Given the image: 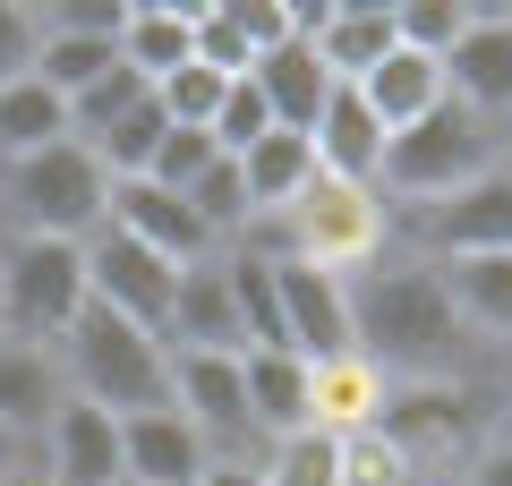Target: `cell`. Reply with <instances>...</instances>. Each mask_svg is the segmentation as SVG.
Wrapping results in <instances>:
<instances>
[{"label":"cell","mask_w":512,"mask_h":486,"mask_svg":"<svg viewBox=\"0 0 512 486\" xmlns=\"http://www.w3.org/2000/svg\"><path fill=\"white\" fill-rule=\"evenodd\" d=\"M350 342H359V359L384 367V384H436L461 376V359H470V333H461L436 265L402 248L350 282Z\"/></svg>","instance_id":"obj_1"},{"label":"cell","mask_w":512,"mask_h":486,"mask_svg":"<svg viewBox=\"0 0 512 486\" xmlns=\"http://www.w3.org/2000/svg\"><path fill=\"white\" fill-rule=\"evenodd\" d=\"M239 248H265L282 265H308V273H333V282H359L367 265L393 256V205L359 180H325L316 171L274 222H256Z\"/></svg>","instance_id":"obj_2"},{"label":"cell","mask_w":512,"mask_h":486,"mask_svg":"<svg viewBox=\"0 0 512 486\" xmlns=\"http://www.w3.org/2000/svg\"><path fill=\"white\" fill-rule=\"evenodd\" d=\"M60 384H69V401H94L111 418L171 410V342L86 299V316L60 333Z\"/></svg>","instance_id":"obj_3"},{"label":"cell","mask_w":512,"mask_h":486,"mask_svg":"<svg viewBox=\"0 0 512 486\" xmlns=\"http://www.w3.org/2000/svg\"><path fill=\"white\" fill-rule=\"evenodd\" d=\"M376 435L419 469V486H453L461 469L487 452L495 435V393L470 376H436V384H393L384 393Z\"/></svg>","instance_id":"obj_4"},{"label":"cell","mask_w":512,"mask_h":486,"mask_svg":"<svg viewBox=\"0 0 512 486\" xmlns=\"http://www.w3.org/2000/svg\"><path fill=\"white\" fill-rule=\"evenodd\" d=\"M495 162H504V137H495L487 120H470L461 103H436L427 120H410V128L384 137L376 197L393 205V214H410V205H436V197H453V188L487 180Z\"/></svg>","instance_id":"obj_5"},{"label":"cell","mask_w":512,"mask_h":486,"mask_svg":"<svg viewBox=\"0 0 512 486\" xmlns=\"http://www.w3.org/2000/svg\"><path fill=\"white\" fill-rule=\"evenodd\" d=\"M0 214H9V231L77 239V248H86V239L103 231V214H111V180H103V162L77 137H60V145H43V154H26V162L0 171Z\"/></svg>","instance_id":"obj_6"},{"label":"cell","mask_w":512,"mask_h":486,"mask_svg":"<svg viewBox=\"0 0 512 486\" xmlns=\"http://www.w3.org/2000/svg\"><path fill=\"white\" fill-rule=\"evenodd\" d=\"M77 316H86V248L77 239L0 231V333L60 342Z\"/></svg>","instance_id":"obj_7"},{"label":"cell","mask_w":512,"mask_h":486,"mask_svg":"<svg viewBox=\"0 0 512 486\" xmlns=\"http://www.w3.org/2000/svg\"><path fill=\"white\" fill-rule=\"evenodd\" d=\"M393 239H410V256L444 265V256H512V162H495L487 180L453 188L436 205L393 214Z\"/></svg>","instance_id":"obj_8"},{"label":"cell","mask_w":512,"mask_h":486,"mask_svg":"<svg viewBox=\"0 0 512 486\" xmlns=\"http://www.w3.org/2000/svg\"><path fill=\"white\" fill-rule=\"evenodd\" d=\"M86 299L111 307V316L146 324V333H163L171 324V299H180V265H163L154 248H137L128 231H94L86 239Z\"/></svg>","instance_id":"obj_9"},{"label":"cell","mask_w":512,"mask_h":486,"mask_svg":"<svg viewBox=\"0 0 512 486\" xmlns=\"http://www.w3.org/2000/svg\"><path fill=\"white\" fill-rule=\"evenodd\" d=\"M444 103L487 120L504 137L512 120V0H470V35L444 52Z\"/></svg>","instance_id":"obj_10"},{"label":"cell","mask_w":512,"mask_h":486,"mask_svg":"<svg viewBox=\"0 0 512 486\" xmlns=\"http://www.w3.org/2000/svg\"><path fill=\"white\" fill-rule=\"evenodd\" d=\"M274 290H282V350H291V359L325 367V359H350V350H359L350 342V282L274 256Z\"/></svg>","instance_id":"obj_11"},{"label":"cell","mask_w":512,"mask_h":486,"mask_svg":"<svg viewBox=\"0 0 512 486\" xmlns=\"http://www.w3.org/2000/svg\"><path fill=\"white\" fill-rule=\"evenodd\" d=\"M111 231H128L137 248H154L163 265H214V231H205L197 214H188V197H171V188H154V180H111Z\"/></svg>","instance_id":"obj_12"},{"label":"cell","mask_w":512,"mask_h":486,"mask_svg":"<svg viewBox=\"0 0 512 486\" xmlns=\"http://www.w3.org/2000/svg\"><path fill=\"white\" fill-rule=\"evenodd\" d=\"M35 469L52 486H120V418L94 401H60L35 435Z\"/></svg>","instance_id":"obj_13"},{"label":"cell","mask_w":512,"mask_h":486,"mask_svg":"<svg viewBox=\"0 0 512 486\" xmlns=\"http://www.w3.org/2000/svg\"><path fill=\"white\" fill-rule=\"evenodd\" d=\"M205 435L180 410H137L120 418V486H197L205 478Z\"/></svg>","instance_id":"obj_14"},{"label":"cell","mask_w":512,"mask_h":486,"mask_svg":"<svg viewBox=\"0 0 512 486\" xmlns=\"http://www.w3.org/2000/svg\"><path fill=\"white\" fill-rule=\"evenodd\" d=\"M69 401V384H60V342H26V333H0V427L18 435L26 452H35L43 418Z\"/></svg>","instance_id":"obj_15"},{"label":"cell","mask_w":512,"mask_h":486,"mask_svg":"<svg viewBox=\"0 0 512 486\" xmlns=\"http://www.w3.org/2000/svg\"><path fill=\"white\" fill-rule=\"evenodd\" d=\"M384 367L376 359H325V367H308V435H325V444H342V435H367L384 418Z\"/></svg>","instance_id":"obj_16"},{"label":"cell","mask_w":512,"mask_h":486,"mask_svg":"<svg viewBox=\"0 0 512 486\" xmlns=\"http://www.w3.org/2000/svg\"><path fill=\"white\" fill-rule=\"evenodd\" d=\"M197 9L205 0H128L120 69H137L146 86H163L171 69H188V60H197Z\"/></svg>","instance_id":"obj_17"},{"label":"cell","mask_w":512,"mask_h":486,"mask_svg":"<svg viewBox=\"0 0 512 486\" xmlns=\"http://www.w3.org/2000/svg\"><path fill=\"white\" fill-rule=\"evenodd\" d=\"M239 393H248L256 444L308 435V359H291V350H239Z\"/></svg>","instance_id":"obj_18"},{"label":"cell","mask_w":512,"mask_h":486,"mask_svg":"<svg viewBox=\"0 0 512 486\" xmlns=\"http://www.w3.org/2000/svg\"><path fill=\"white\" fill-rule=\"evenodd\" d=\"M308 145H316V171H325V180H359V188H376L384 128H376V111L359 103V86H333V103L316 111V128H308Z\"/></svg>","instance_id":"obj_19"},{"label":"cell","mask_w":512,"mask_h":486,"mask_svg":"<svg viewBox=\"0 0 512 486\" xmlns=\"http://www.w3.org/2000/svg\"><path fill=\"white\" fill-rule=\"evenodd\" d=\"M436 282L470 342H512V256H444Z\"/></svg>","instance_id":"obj_20"},{"label":"cell","mask_w":512,"mask_h":486,"mask_svg":"<svg viewBox=\"0 0 512 486\" xmlns=\"http://www.w3.org/2000/svg\"><path fill=\"white\" fill-rule=\"evenodd\" d=\"M171 350H222V359H239V316H231V282H222V256L214 265H188L180 273V299H171V324H163Z\"/></svg>","instance_id":"obj_21"},{"label":"cell","mask_w":512,"mask_h":486,"mask_svg":"<svg viewBox=\"0 0 512 486\" xmlns=\"http://www.w3.org/2000/svg\"><path fill=\"white\" fill-rule=\"evenodd\" d=\"M308 52L325 60L333 86H359V77L393 52V0H333V18L316 26Z\"/></svg>","instance_id":"obj_22"},{"label":"cell","mask_w":512,"mask_h":486,"mask_svg":"<svg viewBox=\"0 0 512 486\" xmlns=\"http://www.w3.org/2000/svg\"><path fill=\"white\" fill-rule=\"evenodd\" d=\"M359 103L376 111V128L393 137V128H410V120H427V111L444 103V60H427V52H393L376 60V69L359 77Z\"/></svg>","instance_id":"obj_23"},{"label":"cell","mask_w":512,"mask_h":486,"mask_svg":"<svg viewBox=\"0 0 512 486\" xmlns=\"http://www.w3.org/2000/svg\"><path fill=\"white\" fill-rule=\"evenodd\" d=\"M248 77H256V94H265V111H274V128H291V137H308L316 111L333 103V77H325V60H316L308 43H282V52H265Z\"/></svg>","instance_id":"obj_24"},{"label":"cell","mask_w":512,"mask_h":486,"mask_svg":"<svg viewBox=\"0 0 512 486\" xmlns=\"http://www.w3.org/2000/svg\"><path fill=\"white\" fill-rule=\"evenodd\" d=\"M308 180H316V145H308V137H291V128L256 137L248 154H239V188H248V231H256V222H274V214H282V205H291Z\"/></svg>","instance_id":"obj_25"},{"label":"cell","mask_w":512,"mask_h":486,"mask_svg":"<svg viewBox=\"0 0 512 486\" xmlns=\"http://www.w3.org/2000/svg\"><path fill=\"white\" fill-rule=\"evenodd\" d=\"M60 137H69V103L52 86H35V77H9L0 86V171L43 154V145H60Z\"/></svg>","instance_id":"obj_26"},{"label":"cell","mask_w":512,"mask_h":486,"mask_svg":"<svg viewBox=\"0 0 512 486\" xmlns=\"http://www.w3.org/2000/svg\"><path fill=\"white\" fill-rule=\"evenodd\" d=\"M461 35H470V0H393V43L402 52L444 60Z\"/></svg>","instance_id":"obj_27"},{"label":"cell","mask_w":512,"mask_h":486,"mask_svg":"<svg viewBox=\"0 0 512 486\" xmlns=\"http://www.w3.org/2000/svg\"><path fill=\"white\" fill-rule=\"evenodd\" d=\"M188 214L214 231V248H239V239H248V188H239V162H214V171L188 188Z\"/></svg>","instance_id":"obj_28"},{"label":"cell","mask_w":512,"mask_h":486,"mask_svg":"<svg viewBox=\"0 0 512 486\" xmlns=\"http://www.w3.org/2000/svg\"><path fill=\"white\" fill-rule=\"evenodd\" d=\"M205 137H214V154H222V162H239L256 137H274V111H265L256 77H231V86H222V111H214V128H205Z\"/></svg>","instance_id":"obj_29"},{"label":"cell","mask_w":512,"mask_h":486,"mask_svg":"<svg viewBox=\"0 0 512 486\" xmlns=\"http://www.w3.org/2000/svg\"><path fill=\"white\" fill-rule=\"evenodd\" d=\"M222 86H231V77H214V69H197V60H188V69H171L163 86H154V111H163L171 128H214Z\"/></svg>","instance_id":"obj_30"},{"label":"cell","mask_w":512,"mask_h":486,"mask_svg":"<svg viewBox=\"0 0 512 486\" xmlns=\"http://www.w3.org/2000/svg\"><path fill=\"white\" fill-rule=\"evenodd\" d=\"M214 162H222V154H214V137H205V128H163V145H154V162H146V180L171 188V197H188Z\"/></svg>","instance_id":"obj_31"},{"label":"cell","mask_w":512,"mask_h":486,"mask_svg":"<svg viewBox=\"0 0 512 486\" xmlns=\"http://www.w3.org/2000/svg\"><path fill=\"white\" fill-rule=\"evenodd\" d=\"M333 469H342V486H419V469L384 444L376 427H367V435H342V444H333Z\"/></svg>","instance_id":"obj_32"},{"label":"cell","mask_w":512,"mask_h":486,"mask_svg":"<svg viewBox=\"0 0 512 486\" xmlns=\"http://www.w3.org/2000/svg\"><path fill=\"white\" fill-rule=\"evenodd\" d=\"M146 94H154V86H146L137 69H111V77H94V86L69 103V137H94V128H111L120 111H137V103H146Z\"/></svg>","instance_id":"obj_33"},{"label":"cell","mask_w":512,"mask_h":486,"mask_svg":"<svg viewBox=\"0 0 512 486\" xmlns=\"http://www.w3.org/2000/svg\"><path fill=\"white\" fill-rule=\"evenodd\" d=\"M265 486H342L333 444L325 435H282V444H265Z\"/></svg>","instance_id":"obj_34"},{"label":"cell","mask_w":512,"mask_h":486,"mask_svg":"<svg viewBox=\"0 0 512 486\" xmlns=\"http://www.w3.org/2000/svg\"><path fill=\"white\" fill-rule=\"evenodd\" d=\"M222 18L239 26V43H248L256 60L282 52V43H299V35H291V0H222Z\"/></svg>","instance_id":"obj_35"},{"label":"cell","mask_w":512,"mask_h":486,"mask_svg":"<svg viewBox=\"0 0 512 486\" xmlns=\"http://www.w3.org/2000/svg\"><path fill=\"white\" fill-rule=\"evenodd\" d=\"M26 60H35V9L0 0V86H9V77H26Z\"/></svg>","instance_id":"obj_36"},{"label":"cell","mask_w":512,"mask_h":486,"mask_svg":"<svg viewBox=\"0 0 512 486\" xmlns=\"http://www.w3.org/2000/svg\"><path fill=\"white\" fill-rule=\"evenodd\" d=\"M197 486H265V452H248V461H205Z\"/></svg>","instance_id":"obj_37"},{"label":"cell","mask_w":512,"mask_h":486,"mask_svg":"<svg viewBox=\"0 0 512 486\" xmlns=\"http://www.w3.org/2000/svg\"><path fill=\"white\" fill-rule=\"evenodd\" d=\"M453 486H512V452H504V444H487V452H478V461L461 469Z\"/></svg>","instance_id":"obj_38"},{"label":"cell","mask_w":512,"mask_h":486,"mask_svg":"<svg viewBox=\"0 0 512 486\" xmlns=\"http://www.w3.org/2000/svg\"><path fill=\"white\" fill-rule=\"evenodd\" d=\"M487 444H504V452H512V393H495V435H487Z\"/></svg>","instance_id":"obj_39"},{"label":"cell","mask_w":512,"mask_h":486,"mask_svg":"<svg viewBox=\"0 0 512 486\" xmlns=\"http://www.w3.org/2000/svg\"><path fill=\"white\" fill-rule=\"evenodd\" d=\"M0 486H52V478H43L35 461H18V469H0Z\"/></svg>","instance_id":"obj_40"},{"label":"cell","mask_w":512,"mask_h":486,"mask_svg":"<svg viewBox=\"0 0 512 486\" xmlns=\"http://www.w3.org/2000/svg\"><path fill=\"white\" fill-rule=\"evenodd\" d=\"M18 461H35V452H26V444H18V435L0 427V469H18Z\"/></svg>","instance_id":"obj_41"},{"label":"cell","mask_w":512,"mask_h":486,"mask_svg":"<svg viewBox=\"0 0 512 486\" xmlns=\"http://www.w3.org/2000/svg\"><path fill=\"white\" fill-rule=\"evenodd\" d=\"M504 145H512V120H504Z\"/></svg>","instance_id":"obj_42"}]
</instances>
